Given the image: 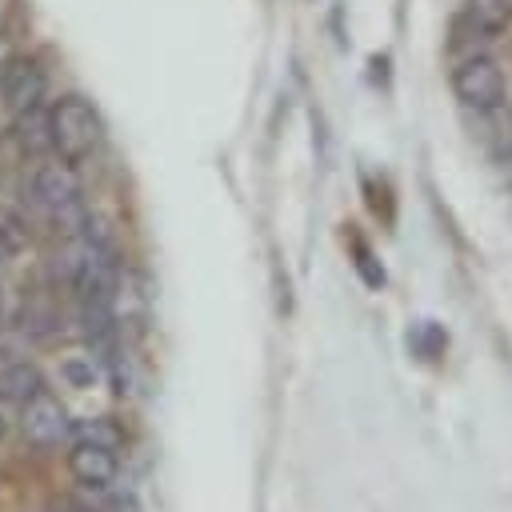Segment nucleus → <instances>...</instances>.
I'll return each mask as SVG.
<instances>
[{
    "label": "nucleus",
    "instance_id": "1",
    "mask_svg": "<svg viewBox=\"0 0 512 512\" xmlns=\"http://www.w3.org/2000/svg\"><path fill=\"white\" fill-rule=\"evenodd\" d=\"M48 116H52V148H56L68 164L88 160V156L96 152V144H100V120H96V112H92L88 100L64 96V100L52 104Z\"/></svg>",
    "mask_w": 512,
    "mask_h": 512
},
{
    "label": "nucleus",
    "instance_id": "2",
    "mask_svg": "<svg viewBox=\"0 0 512 512\" xmlns=\"http://www.w3.org/2000/svg\"><path fill=\"white\" fill-rule=\"evenodd\" d=\"M32 196L40 208H48L56 220L68 224V232H80L84 212H80V180L68 164H40L32 172Z\"/></svg>",
    "mask_w": 512,
    "mask_h": 512
},
{
    "label": "nucleus",
    "instance_id": "3",
    "mask_svg": "<svg viewBox=\"0 0 512 512\" xmlns=\"http://www.w3.org/2000/svg\"><path fill=\"white\" fill-rule=\"evenodd\" d=\"M452 88L476 112H496L504 104V72L492 56H464L452 72Z\"/></svg>",
    "mask_w": 512,
    "mask_h": 512
},
{
    "label": "nucleus",
    "instance_id": "4",
    "mask_svg": "<svg viewBox=\"0 0 512 512\" xmlns=\"http://www.w3.org/2000/svg\"><path fill=\"white\" fill-rule=\"evenodd\" d=\"M68 472L84 488H108L116 480V472H120L116 448L112 444H100V440H76L72 452H68Z\"/></svg>",
    "mask_w": 512,
    "mask_h": 512
},
{
    "label": "nucleus",
    "instance_id": "5",
    "mask_svg": "<svg viewBox=\"0 0 512 512\" xmlns=\"http://www.w3.org/2000/svg\"><path fill=\"white\" fill-rule=\"evenodd\" d=\"M0 92H4V104L12 112L36 108L40 96H44V72H40V64L28 60V56H12L4 64V72H0Z\"/></svg>",
    "mask_w": 512,
    "mask_h": 512
},
{
    "label": "nucleus",
    "instance_id": "6",
    "mask_svg": "<svg viewBox=\"0 0 512 512\" xmlns=\"http://www.w3.org/2000/svg\"><path fill=\"white\" fill-rule=\"evenodd\" d=\"M24 436L36 444V448H52L68 436V412L60 408V400H52L48 392L32 396L24 404Z\"/></svg>",
    "mask_w": 512,
    "mask_h": 512
},
{
    "label": "nucleus",
    "instance_id": "7",
    "mask_svg": "<svg viewBox=\"0 0 512 512\" xmlns=\"http://www.w3.org/2000/svg\"><path fill=\"white\" fill-rule=\"evenodd\" d=\"M12 140L24 156H40L44 148H52V116L36 108L28 112H16V124H12Z\"/></svg>",
    "mask_w": 512,
    "mask_h": 512
},
{
    "label": "nucleus",
    "instance_id": "8",
    "mask_svg": "<svg viewBox=\"0 0 512 512\" xmlns=\"http://www.w3.org/2000/svg\"><path fill=\"white\" fill-rule=\"evenodd\" d=\"M0 388H4V396H8V400H20V404H28L32 396H40V392H44V376H40V368H36V364L20 360V364L4 368V376H0Z\"/></svg>",
    "mask_w": 512,
    "mask_h": 512
},
{
    "label": "nucleus",
    "instance_id": "9",
    "mask_svg": "<svg viewBox=\"0 0 512 512\" xmlns=\"http://www.w3.org/2000/svg\"><path fill=\"white\" fill-rule=\"evenodd\" d=\"M468 12H472V20L480 24V32H484L488 40L500 36V32L512 24V0H472Z\"/></svg>",
    "mask_w": 512,
    "mask_h": 512
},
{
    "label": "nucleus",
    "instance_id": "10",
    "mask_svg": "<svg viewBox=\"0 0 512 512\" xmlns=\"http://www.w3.org/2000/svg\"><path fill=\"white\" fill-rule=\"evenodd\" d=\"M28 248V220L12 208H0V252L4 256H16Z\"/></svg>",
    "mask_w": 512,
    "mask_h": 512
},
{
    "label": "nucleus",
    "instance_id": "11",
    "mask_svg": "<svg viewBox=\"0 0 512 512\" xmlns=\"http://www.w3.org/2000/svg\"><path fill=\"white\" fill-rule=\"evenodd\" d=\"M60 376H64L72 388H92V384H96V364H92V356H68V360L60 364Z\"/></svg>",
    "mask_w": 512,
    "mask_h": 512
},
{
    "label": "nucleus",
    "instance_id": "12",
    "mask_svg": "<svg viewBox=\"0 0 512 512\" xmlns=\"http://www.w3.org/2000/svg\"><path fill=\"white\" fill-rule=\"evenodd\" d=\"M408 344H416V352H420L424 360H432V356L444 348V332H440L432 320H424V324L416 328V336H408Z\"/></svg>",
    "mask_w": 512,
    "mask_h": 512
},
{
    "label": "nucleus",
    "instance_id": "13",
    "mask_svg": "<svg viewBox=\"0 0 512 512\" xmlns=\"http://www.w3.org/2000/svg\"><path fill=\"white\" fill-rule=\"evenodd\" d=\"M352 252H356V272L364 276V284H368V288H380V284H384V272L372 264V252H368L360 240H352Z\"/></svg>",
    "mask_w": 512,
    "mask_h": 512
},
{
    "label": "nucleus",
    "instance_id": "14",
    "mask_svg": "<svg viewBox=\"0 0 512 512\" xmlns=\"http://www.w3.org/2000/svg\"><path fill=\"white\" fill-rule=\"evenodd\" d=\"M80 440H100V444H112L116 448V440H120V432L112 428V424H80Z\"/></svg>",
    "mask_w": 512,
    "mask_h": 512
},
{
    "label": "nucleus",
    "instance_id": "15",
    "mask_svg": "<svg viewBox=\"0 0 512 512\" xmlns=\"http://www.w3.org/2000/svg\"><path fill=\"white\" fill-rule=\"evenodd\" d=\"M116 512H140V508H136L132 496H120V500H116Z\"/></svg>",
    "mask_w": 512,
    "mask_h": 512
},
{
    "label": "nucleus",
    "instance_id": "16",
    "mask_svg": "<svg viewBox=\"0 0 512 512\" xmlns=\"http://www.w3.org/2000/svg\"><path fill=\"white\" fill-rule=\"evenodd\" d=\"M508 176H512V152H508Z\"/></svg>",
    "mask_w": 512,
    "mask_h": 512
},
{
    "label": "nucleus",
    "instance_id": "17",
    "mask_svg": "<svg viewBox=\"0 0 512 512\" xmlns=\"http://www.w3.org/2000/svg\"><path fill=\"white\" fill-rule=\"evenodd\" d=\"M0 432H4V424H0Z\"/></svg>",
    "mask_w": 512,
    "mask_h": 512
}]
</instances>
